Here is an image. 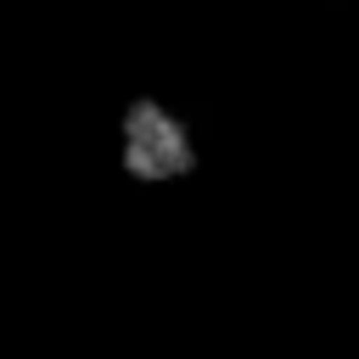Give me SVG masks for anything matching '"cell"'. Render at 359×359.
<instances>
[{"mask_svg": "<svg viewBox=\"0 0 359 359\" xmlns=\"http://www.w3.org/2000/svg\"><path fill=\"white\" fill-rule=\"evenodd\" d=\"M112 157L129 180H146V185H163V180H180L196 168L202 157V140H196V123L191 112L163 95V90H135L118 118H112Z\"/></svg>", "mask_w": 359, "mask_h": 359, "instance_id": "6da1fadb", "label": "cell"}, {"mask_svg": "<svg viewBox=\"0 0 359 359\" xmlns=\"http://www.w3.org/2000/svg\"><path fill=\"white\" fill-rule=\"evenodd\" d=\"M353 6H359V0H353Z\"/></svg>", "mask_w": 359, "mask_h": 359, "instance_id": "7a4b0ae2", "label": "cell"}]
</instances>
